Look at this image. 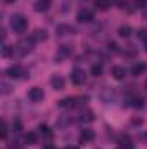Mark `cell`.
I'll return each mask as SVG.
<instances>
[{"instance_id": "obj_1", "label": "cell", "mask_w": 147, "mask_h": 149, "mask_svg": "<svg viewBox=\"0 0 147 149\" xmlns=\"http://www.w3.org/2000/svg\"><path fill=\"white\" fill-rule=\"evenodd\" d=\"M10 28L16 31V33H24L26 28H28V19L21 14H16L10 17Z\"/></svg>"}, {"instance_id": "obj_2", "label": "cell", "mask_w": 147, "mask_h": 149, "mask_svg": "<svg viewBox=\"0 0 147 149\" xmlns=\"http://www.w3.org/2000/svg\"><path fill=\"white\" fill-rule=\"evenodd\" d=\"M5 74H7L9 78H21V76H26L28 71H26L23 66H19V64H12V66H9V68H7Z\"/></svg>"}, {"instance_id": "obj_3", "label": "cell", "mask_w": 147, "mask_h": 149, "mask_svg": "<svg viewBox=\"0 0 147 149\" xmlns=\"http://www.w3.org/2000/svg\"><path fill=\"white\" fill-rule=\"evenodd\" d=\"M28 99L33 101V102L42 101V99H43V90H42L40 87H33V88H30V92H28Z\"/></svg>"}, {"instance_id": "obj_4", "label": "cell", "mask_w": 147, "mask_h": 149, "mask_svg": "<svg viewBox=\"0 0 147 149\" xmlns=\"http://www.w3.org/2000/svg\"><path fill=\"white\" fill-rule=\"evenodd\" d=\"M76 19L80 21V23H90L92 19H94V12L92 10H80L78 12V16H76Z\"/></svg>"}, {"instance_id": "obj_5", "label": "cell", "mask_w": 147, "mask_h": 149, "mask_svg": "<svg viewBox=\"0 0 147 149\" xmlns=\"http://www.w3.org/2000/svg\"><path fill=\"white\" fill-rule=\"evenodd\" d=\"M31 42H33V40H30V42H28V40H21V42L16 45V49L19 50V54H21V56H24L26 52H30V50H31Z\"/></svg>"}, {"instance_id": "obj_6", "label": "cell", "mask_w": 147, "mask_h": 149, "mask_svg": "<svg viewBox=\"0 0 147 149\" xmlns=\"http://www.w3.org/2000/svg\"><path fill=\"white\" fill-rule=\"evenodd\" d=\"M52 5V0H37L35 3V10L37 12H47Z\"/></svg>"}, {"instance_id": "obj_7", "label": "cell", "mask_w": 147, "mask_h": 149, "mask_svg": "<svg viewBox=\"0 0 147 149\" xmlns=\"http://www.w3.org/2000/svg\"><path fill=\"white\" fill-rule=\"evenodd\" d=\"M71 81H73L74 85H81L85 81V73L81 70H74L73 73H71Z\"/></svg>"}, {"instance_id": "obj_8", "label": "cell", "mask_w": 147, "mask_h": 149, "mask_svg": "<svg viewBox=\"0 0 147 149\" xmlns=\"http://www.w3.org/2000/svg\"><path fill=\"white\" fill-rule=\"evenodd\" d=\"M71 52H73L71 45H61L59 47V52H57V59H66V57L71 56Z\"/></svg>"}, {"instance_id": "obj_9", "label": "cell", "mask_w": 147, "mask_h": 149, "mask_svg": "<svg viewBox=\"0 0 147 149\" xmlns=\"http://www.w3.org/2000/svg\"><path fill=\"white\" fill-rule=\"evenodd\" d=\"M94 137H95V134H94V130H90V128H85V130H81V134H80V141H81V142H92Z\"/></svg>"}, {"instance_id": "obj_10", "label": "cell", "mask_w": 147, "mask_h": 149, "mask_svg": "<svg viewBox=\"0 0 147 149\" xmlns=\"http://www.w3.org/2000/svg\"><path fill=\"white\" fill-rule=\"evenodd\" d=\"M111 74H112L116 80H125V76H126V70H125L123 66H114V68L111 70Z\"/></svg>"}, {"instance_id": "obj_11", "label": "cell", "mask_w": 147, "mask_h": 149, "mask_svg": "<svg viewBox=\"0 0 147 149\" xmlns=\"http://www.w3.org/2000/svg\"><path fill=\"white\" fill-rule=\"evenodd\" d=\"M55 33H57L59 37H64V35H71V33H73V28H71L69 24H59V26L55 28Z\"/></svg>"}, {"instance_id": "obj_12", "label": "cell", "mask_w": 147, "mask_h": 149, "mask_svg": "<svg viewBox=\"0 0 147 149\" xmlns=\"http://www.w3.org/2000/svg\"><path fill=\"white\" fill-rule=\"evenodd\" d=\"M146 70H147L146 63H135V64L132 66V74H133V76H139V74L144 73Z\"/></svg>"}, {"instance_id": "obj_13", "label": "cell", "mask_w": 147, "mask_h": 149, "mask_svg": "<svg viewBox=\"0 0 147 149\" xmlns=\"http://www.w3.org/2000/svg\"><path fill=\"white\" fill-rule=\"evenodd\" d=\"M50 83H52V87H54L55 90H62V88H64V78H61V76H54V78L50 80Z\"/></svg>"}, {"instance_id": "obj_14", "label": "cell", "mask_w": 147, "mask_h": 149, "mask_svg": "<svg viewBox=\"0 0 147 149\" xmlns=\"http://www.w3.org/2000/svg\"><path fill=\"white\" fill-rule=\"evenodd\" d=\"M31 40H33V42H45V40H47V31H45V30H37V31L33 33Z\"/></svg>"}, {"instance_id": "obj_15", "label": "cell", "mask_w": 147, "mask_h": 149, "mask_svg": "<svg viewBox=\"0 0 147 149\" xmlns=\"http://www.w3.org/2000/svg\"><path fill=\"white\" fill-rule=\"evenodd\" d=\"M74 106V99L73 97H64L59 101V108H73Z\"/></svg>"}, {"instance_id": "obj_16", "label": "cell", "mask_w": 147, "mask_h": 149, "mask_svg": "<svg viewBox=\"0 0 147 149\" xmlns=\"http://www.w3.org/2000/svg\"><path fill=\"white\" fill-rule=\"evenodd\" d=\"M24 142H26L28 146H33V144H37V134H33V132H28V134L24 135Z\"/></svg>"}, {"instance_id": "obj_17", "label": "cell", "mask_w": 147, "mask_h": 149, "mask_svg": "<svg viewBox=\"0 0 147 149\" xmlns=\"http://www.w3.org/2000/svg\"><path fill=\"white\" fill-rule=\"evenodd\" d=\"M118 35L123 38H128L132 35V28L130 26H119V30H118Z\"/></svg>"}, {"instance_id": "obj_18", "label": "cell", "mask_w": 147, "mask_h": 149, "mask_svg": "<svg viewBox=\"0 0 147 149\" xmlns=\"http://www.w3.org/2000/svg\"><path fill=\"white\" fill-rule=\"evenodd\" d=\"M109 3H111V0H95V5H97L101 10H106V9L109 7Z\"/></svg>"}, {"instance_id": "obj_19", "label": "cell", "mask_w": 147, "mask_h": 149, "mask_svg": "<svg viewBox=\"0 0 147 149\" xmlns=\"http://www.w3.org/2000/svg\"><path fill=\"white\" fill-rule=\"evenodd\" d=\"M38 130H40V134H42V135H45V137H52V132H50V128H49L47 125H40V127H38Z\"/></svg>"}, {"instance_id": "obj_20", "label": "cell", "mask_w": 147, "mask_h": 149, "mask_svg": "<svg viewBox=\"0 0 147 149\" xmlns=\"http://www.w3.org/2000/svg\"><path fill=\"white\" fill-rule=\"evenodd\" d=\"M90 73L94 74V76H101V74H102V66H101V64H94V66L90 68Z\"/></svg>"}, {"instance_id": "obj_21", "label": "cell", "mask_w": 147, "mask_h": 149, "mask_svg": "<svg viewBox=\"0 0 147 149\" xmlns=\"http://www.w3.org/2000/svg\"><path fill=\"white\" fill-rule=\"evenodd\" d=\"M14 49H16V47H9V45H3V49H2V56H3V57H9L10 54H14Z\"/></svg>"}, {"instance_id": "obj_22", "label": "cell", "mask_w": 147, "mask_h": 149, "mask_svg": "<svg viewBox=\"0 0 147 149\" xmlns=\"http://www.w3.org/2000/svg\"><path fill=\"white\" fill-rule=\"evenodd\" d=\"M81 121H94V113L85 111L83 114H81Z\"/></svg>"}, {"instance_id": "obj_23", "label": "cell", "mask_w": 147, "mask_h": 149, "mask_svg": "<svg viewBox=\"0 0 147 149\" xmlns=\"http://www.w3.org/2000/svg\"><path fill=\"white\" fill-rule=\"evenodd\" d=\"M119 144H121V148H125V146H126V149H133V146H132V142H130V139H128V137H123V139L119 141Z\"/></svg>"}, {"instance_id": "obj_24", "label": "cell", "mask_w": 147, "mask_h": 149, "mask_svg": "<svg viewBox=\"0 0 147 149\" xmlns=\"http://www.w3.org/2000/svg\"><path fill=\"white\" fill-rule=\"evenodd\" d=\"M133 106H135V108H142V106H144V99H142V97H135V99H133Z\"/></svg>"}, {"instance_id": "obj_25", "label": "cell", "mask_w": 147, "mask_h": 149, "mask_svg": "<svg viewBox=\"0 0 147 149\" xmlns=\"http://www.w3.org/2000/svg\"><path fill=\"white\" fill-rule=\"evenodd\" d=\"M12 130H14V132H21V121L16 120V121L12 123Z\"/></svg>"}, {"instance_id": "obj_26", "label": "cell", "mask_w": 147, "mask_h": 149, "mask_svg": "<svg viewBox=\"0 0 147 149\" xmlns=\"http://www.w3.org/2000/svg\"><path fill=\"white\" fill-rule=\"evenodd\" d=\"M2 139L3 141L7 139V125H5V121H2Z\"/></svg>"}, {"instance_id": "obj_27", "label": "cell", "mask_w": 147, "mask_h": 149, "mask_svg": "<svg viewBox=\"0 0 147 149\" xmlns=\"http://www.w3.org/2000/svg\"><path fill=\"white\" fill-rule=\"evenodd\" d=\"M116 2V5L119 7V9H125L126 7V0H114Z\"/></svg>"}, {"instance_id": "obj_28", "label": "cell", "mask_w": 147, "mask_h": 149, "mask_svg": "<svg viewBox=\"0 0 147 149\" xmlns=\"http://www.w3.org/2000/svg\"><path fill=\"white\" fill-rule=\"evenodd\" d=\"M137 37L147 40V31H144V30H139V31H137Z\"/></svg>"}, {"instance_id": "obj_29", "label": "cell", "mask_w": 147, "mask_h": 149, "mask_svg": "<svg viewBox=\"0 0 147 149\" xmlns=\"http://www.w3.org/2000/svg\"><path fill=\"white\" fill-rule=\"evenodd\" d=\"M135 5H137V7H146L147 0H135Z\"/></svg>"}, {"instance_id": "obj_30", "label": "cell", "mask_w": 147, "mask_h": 149, "mask_svg": "<svg viewBox=\"0 0 147 149\" xmlns=\"http://www.w3.org/2000/svg\"><path fill=\"white\" fill-rule=\"evenodd\" d=\"M107 47H109V49L112 50V52H116V50H118V45H116L114 42H109V43H107Z\"/></svg>"}, {"instance_id": "obj_31", "label": "cell", "mask_w": 147, "mask_h": 149, "mask_svg": "<svg viewBox=\"0 0 147 149\" xmlns=\"http://www.w3.org/2000/svg\"><path fill=\"white\" fill-rule=\"evenodd\" d=\"M42 149H55V148H54L52 144H45V146H43V148H42Z\"/></svg>"}, {"instance_id": "obj_32", "label": "cell", "mask_w": 147, "mask_h": 149, "mask_svg": "<svg viewBox=\"0 0 147 149\" xmlns=\"http://www.w3.org/2000/svg\"><path fill=\"white\" fill-rule=\"evenodd\" d=\"M64 149H78V148H74V146H69V148H64Z\"/></svg>"}, {"instance_id": "obj_33", "label": "cell", "mask_w": 147, "mask_h": 149, "mask_svg": "<svg viewBox=\"0 0 147 149\" xmlns=\"http://www.w3.org/2000/svg\"><path fill=\"white\" fill-rule=\"evenodd\" d=\"M3 2H7V3H10V2H14V0H3Z\"/></svg>"}, {"instance_id": "obj_34", "label": "cell", "mask_w": 147, "mask_h": 149, "mask_svg": "<svg viewBox=\"0 0 147 149\" xmlns=\"http://www.w3.org/2000/svg\"><path fill=\"white\" fill-rule=\"evenodd\" d=\"M146 52H147V40H146Z\"/></svg>"}, {"instance_id": "obj_35", "label": "cell", "mask_w": 147, "mask_h": 149, "mask_svg": "<svg viewBox=\"0 0 147 149\" xmlns=\"http://www.w3.org/2000/svg\"><path fill=\"white\" fill-rule=\"evenodd\" d=\"M146 88H147V80H146Z\"/></svg>"}]
</instances>
